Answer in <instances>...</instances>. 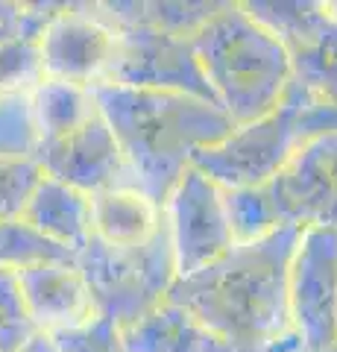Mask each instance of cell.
Returning <instances> with one entry per match:
<instances>
[{
    "label": "cell",
    "mask_w": 337,
    "mask_h": 352,
    "mask_svg": "<svg viewBox=\"0 0 337 352\" xmlns=\"http://www.w3.org/2000/svg\"><path fill=\"white\" fill-rule=\"evenodd\" d=\"M302 226L235 244L191 276H176L167 300L194 314L237 352H302L290 326L288 273Z\"/></svg>",
    "instance_id": "obj_1"
},
{
    "label": "cell",
    "mask_w": 337,
    "mask_h": 352,
    "mask_svg": "<svg viewBox=\"0 0 337 352\" xmlns=\"http://www.w3.org/2000/svg\"><path fill=\"white\" fill-rule=\"evenodd\" d=\"M91 97L135 176V185L165 206L202 147L235 129L223 109L176 91L94 85Z\"/></svg>",
    "instance_id": "obj_2"
},
{
    "label": "cell",
    "mask_w": 337,
    "mask_h": 352,
    "mask_svg": "<svg viewBox=\"0 0 337 352\" xmlns=\"http://www.w3.org/2000/svg\"><path fill=\"white\" fill-rule=\"evenodd\" d=\"M191 41L217 106L235 126L253 124L285 103L290 88L288 50L244 3L223 0L220 12L205 21Z\"/></svg>",
    "instance_id": "obj_3"
},
{
    "label": "cell",
    "mask_w": 337,
    "mask_h": 352,
    "mask_svg": "<svg viewBox=\"0 0 337 352\" xmlns=\"http://www.w3.org/2000/svg\"><path fill=\"white\" fill-rule=\"evenodd\" d=\"M77 267L89 285L97 317L124 332L153 314L176 282L167 223L141 247H108L89 238L77 252Z\"/></svg>",
    "instance_id": "obj_4"
},
{
    "label": "cell",
    "mask_w": 337,
    "mask_h": 352,
    "mask_svg": "<svg viewBox=\"0 0 337 352\" xmlns=\"http://www.w3.org/2000/svg\"><path fill=\"white\" fill-rule=\"evenodd\" d=\"M244 9L285 44L290 88L302 112L337 106V0H246Z\"/></svg>",
    "instance_id": "obj_5"
},
{
    "label": "cell",
    "mask_w": 337,
    "mask_h": 352,
    "mask_svg": "<svg viewBox=\"0 0 337 352\" xmlns=\"http://www.w3.org/2000/svg\"><path fill=\"white\" fill-rule=\"evenodd\" d=\"M302 109L285 100L276 112L235 126L229 135L211 147H202L194 156L191 168L209 176L223 191L235 188H261L273 182V176L285 168L293 150L302 144L299 132Z\"/></svg>",
    "instance_id": "obj_6"
},
{
    "label": "cell",
    "mask_w": 337,
    "mask_h": 352,
    "mask_svg": "<svg viewBox=\"0 0 337 352\" xmlns=\"http://www.w3.org/2000/svg\"><path fill=\"white\" fill-rule=\"evenodd\" d=\"M288 308L302 352L337 346V229H302L288 273Z\"/></svg>",
    "instance_id": "obj_7"
},
{
    "label": "cell",
    "mask_w": 337,
    "mask_h": 352,
    "mask_svg": "<svg viewBox=\"0 0 337 352\" xmlns=\"http://www.w3.org/2000/svg\"><path fill=\"white\" fill-rule=\"evenodd\" d=\"M115 53L117 27L97 12V3H56L38 38L45 80L82 88L108 82Z\"/></svg>",
    "instance_id": "obj_8"
},
{
    "label": "cell",
    "mask_w": 337,
    "mask_h": 352,
    "mask_svg": "<svg viewBox=\"0 0 337 352\" xmlns=\"http://www.w3.org/2000/svg\"><path fill=\"white\" fill-rule=\"evenodd\" d=\"M106 85L176 91L217 106L200 59L194 53V41L188 36L144 27H117V53Z\"/></svg>",
    "instance_id": "obj_9"
},
{
    "label": "cell",
    "mask_w": 337,
    "mask_h": 352,
    "mask_svg": "<svg viewBox=\"0 0 337 352\" xmlns=\"http://www.w3.org/2000/svg\"><path fill=\"white\" fill-rule=\"evenodd\" d=\"M165 223L176 276H191L235 247L223 188L197 168H188L165 200Z\"/></svg>",
    "instance_id": "obj_10"
},
{
    "label": "cell",
    "mask_w": 337,
    "mask_h": 352,
    "mask_svg": "<svg viewBox=\"0 0 337 352\" xmlns=\"http://www.w3.org/2000/svg\"><path fill=\"white\" fill-rule=\"evenodd\" d=\"M267 188L281 226L337 229V132L302 138Z\"/></svg>",
    "instance_id": "obj_11"
},
{
    "label": "cell",
    "mask_w": 337,
    "mask_h": 352,
    "mask_svg": "<svg viewBox=\"0 0 337 352\" xmlns=\"http://www.w3.org/2000/svg\"><path fill=\"white\" fill-rule=\"evenodd\" d=\"M36 164L45 176H53L89 197L112 188H138L121 144L103 115L91 118L89 124L56 141L38 144Z\"/></svg>",
    "instance_id": "obj_12"
},
{
    "label": "cell",
    "mask_w": 337,
    "mask_h": 352,
    "mask_svg": "<svg viewBox=\"0 0 337 352\" xmlns=\"http://www.w3.org/2000/svg\"><path fill=\"white\" fill-rule=\"evenodd\" d=\"M21 294L38 332L59 335L91 323L97 311L82 273L73 261H38L18 270Z\"/></svg>",
    "instance_id": "obj_13"
},
{
    "label": "cell",
    "mask_w": 337,
    "mask_h": 352,
    "mask_svg": "<svg viewBox=\"0 0 337 352\" xmlns=\"http://www.w3.org/2000/svg\"><path fill=\"white\" fill-rule=\"evenodd\" d=\"M21 223L77 256L91 238V197L53 176H41L21 212Z\"/></svg>",
    "instance_id": "obj_14"
},
{
    "label": "cell",
    "mask_w": 337,
    "mask_h": 352,
    "mask_svg": "<svg viewBox=\"0 0 337 352\" xmlns=\"http://www.w3.org/2000/svg\"><path fill=\"white\" fill-rule=\"evenodd\" d=\"M53 12L56 3H15L0 18V94L32 91L45 80L38 38Z\"/></svg>",
    "instance_id": "obj_15"
},
{
    "label": "cell",
    "mask_w": 337,
    "mask_h": 352,
    "mask_svg": "<svg viewBox=\"0 0 337 352\" xmlns=\"http://www.w3.org/2000/svg\"><path fill=\"white\" fill-rule=\"evenodd\" d=\"M165 226V206L141 188L91 194V238L108 247H141Z\"/></svg>",
    "instance_id": "obj_16"
},
{
    "label": "cell",
    "mask_w": 337,
    "mask_h": 352,
    "mask_svg": "<svg viewBox=\"0 0 337 352\" xmlns=\"http://www.w3.org/2000/svg\"><path fill=\"white\" fill-rule=\"evenodd\" d=\"M121 338L126 352H237L173 302H161L141 323L124 329Z\"/></svg>",
    "instance_id": "obj_17"
},
{
    "label": "cell",
    "mask_w": 337,
    "mask_h": 352,
    "mask_svg": "<svg viewBox=\"0 0 337 352\" xmlns=\"http://www.w3.org/2000/svg\"><path fill=\"white\" fill-rule=\"evenodd\" d=\"M220 6L223 0H103L97 3V12L115 27H144L191 38L211 15L220 12Z\"/></svg>",
    "instance_id": "obj_18"
},
{
    "label": "cell",
    "mask_w": 337,
    "mask_h": 352,
    "mask_svg": "<svg viewBox=\"0 0 337 352\" xmlns=\"http://www.w3.org/2000/svg\"><path fill=\"white\" fill-rule=\"evenodd\" d=\"M30 100L38 129V144L68 135V132L80 129L82 124H89L91 118L100 115V109L91 97V88L59 80H41L30 91Z\"/></svg>",
    "instance_id": "obj_19"
},
{
    "label": "cell",
    "mask_w": 337,
    "mask_h": 352,
    "mask_svg": "<svg viewBox=\"0 0 337 352\" xmlns=\"http://www.w3.org/2000/svg\"><path fill=\"white\" fill-rule=\"evenodd\" d=\"M223 203H226V217H229L235 244H253V241L276 232L281 226L267 185L223 191Z\"/></svg>",
    "instance_id": "obj_20"
},
{
    "label": "cell",
    "mask_w": 337,
    "mask_h": 352,
    "mask_svg": "<svg viewBox=\"0 0 337 352\" xmlns=\"http://www.w3.org/2000/svg\"><path fill=\"white\" fill-rule=\"evenodd\" d=\"M38 129L30 91L0 94V159H36Z\"/></svg>",
    "instance_id": "obj_21"
},
{
    "label": "cell",
    "mask_w": 337,
    "mask_h": 352,
    "mask_svg": "<svg viewBox=\"0 0 337 352\" xmlns=\"http://www.w3.org/2000/svg\"><path fill=\"white\" fill-rule=\"evenodd\" d=\"M71 250H62L32 232L21 220H0V267H30L38 261H73Z\"/></svg>",
    "instance_id": "obj_22"
},
{
    "label": "cell",
    "mask_w": 337,
    "mask_h": 352,
    "mask_svg": "<svg viewBox=\"0 0 337 352\" xmlns=\"http://www.w3.org/2000/svg\"><path fill=\"white\" fill-rule=\"evenodd\" d=\"M38 329L27 311L15 267H0V352H18Z\"/></svg>",
    "instance_id": "obj_23"
},
{
    "label": "cell",
    "mask_w": 337,
    "mask_h": 352,
    "mask_svg": "<svg viewBox=\"0 0 337 352\" xmlns=\"http://www.w3.org/2000/svg\"><path fill=\"white\" fill-rule=\"evenodd\" d=\"M41 176L36 159H0V220H21Z\"/></svg>",
    "instance_id": "obj_24"
},
{
    "label": "cell",
    "mask_w": 337,
    "mask_h": 352,
    "mask_svg": "<svg viewBox=\"0 0 337 352\" xmlns=\"http://www.w3.org/2000/svg\"><path fill=\"white\" fill-rule=\"evenodd\" d=\"M53 340H56L59 352H126L121 329L103 317H94L91 323L71 329V332L53 335Z\"/></svg>",
    "instance_id": "obj_25"
},
{
    "label": "cell",
    "mask_w": 337,
    "mask_h": 352,
    "mask_svg": "<svg viewBox=\"0 0 337 352\" xmlns=\"http://www.w3.org/2000/svg\"><path fill=\"white\" fill-rule=\"evenodd\" d=\"M299 132H302V138L320 135V132H337V106H320V109L302 112Z\"/></svg>",
    "instance_id": "obj_26"
},
{
    "label": "cell",
    "mask_w": 337,
    "mask_h": 352,
    "mask_svg": "<svg viewBox=\"0 0 337 352\" xmlns=\"http://www.w3.org/2000/svg\"><path fill=\"white\" fill-rule=\"evenodd\" d=\"M18 352H59V346H56V340H53V335L36 332Z\"/></svg>",
    "instance_id": "obj_27"
},
{
    "label": "cell",
    "mask_w": 337,
    "mask_h": 352,
    "mask_svg": "<svg viewBox=\"0 0 337 352\" xmlns=\"http://www.w3.org/2000/svg\"><path fill=\"white\" fill-rule=\"evenodd\" d=\"M12 6L15 3H3V0H0V18H6L9 12H12Z\"/></svg>",
    "instance_id": "obj_28"
},
{
    "label": "cell",
    "mask_w": 337,
    "mask_h": 352,
    "mask_svg": "<svg viewBox=\"0 0 337 352\" xmlns=\"http://www.w3.org/2000/svg\"><path fill=\"white\" fill-rule=\"evenodd\" d=\"M325 352H337V346H332V349H325Z\"/></svg>",
    "instance_id": "obj_29"
}]
</instances>
